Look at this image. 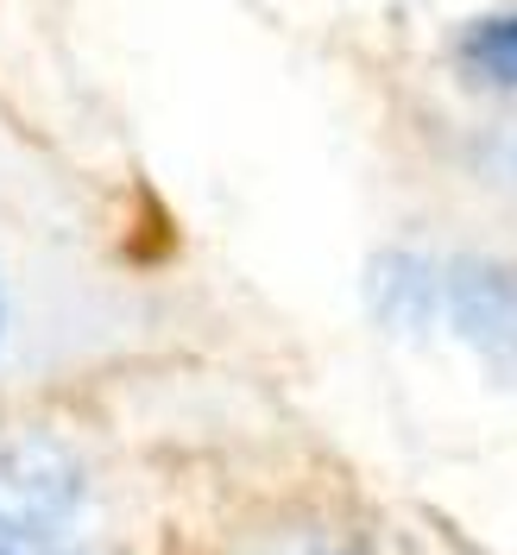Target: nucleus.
I'll return each mask as SVG.
<instances>
[{"mask_svg": "<svg viewBox=\"0 0 517 555\" xmlns=\"http://www.w3.org/2000/svg\"><path fill=\"white\" fill-rule=\"evenodd\" d=\"M366 297L385 328L449 335L492 379L517 385V266L480 253H385Z\"/></svg>", "mask_w": 517, "mask_h": 555, "instance_id": "nucleus-1", "label": "nucleus"}, {"mask_svg": "<svg viewBox=\"0 0 517 555\" xmlns=\"http://www.w3.org/2000/svg\"><path fill=\"white\" fill-rule=\"evenodd\" d=\"M0 555H102L89 467L51 429H0Z\"/></svg>", "mask_w": 517, "mask_h": 555, "instance_id": "nucleus-2", "label": "nucleus"}, {"mask_svg": "<svg viewBox=\"0 0 517 555\" xmlns=\"http://www.w3.org/2000/svg\"><path fill=\"white\" fill-rule=\"evenodd\" d=\"M461 64L474 69L480 82L517 89V13H492V20H474V26L461 33Z\"/></svg>", "mask_w": 517, "mask_h": 555, "instance_id": "nucleus-3", "label": "nucleus"}, {"mask_svg": "<svg viewBox=\"0 0 517 555\" xmlns=\"http://www.w3.org/2000/svg\"><path fill=\"white\" fill-rule=\"evenodd\" d=\"M512 171H517V158H512Z\"/></svg>", "mask_w": 517, "mask_h": 555, "instance_id": "nucleus-4", "label": "nucleus"}]
</instances>
